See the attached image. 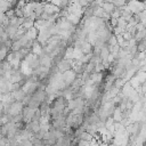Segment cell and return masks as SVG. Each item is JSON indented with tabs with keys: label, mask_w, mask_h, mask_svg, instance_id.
Segmentation results:
<instances>
[{
	"label": "cell",
	"mask_w": 146,
	"mask_h": 146,
	"mask_svg": "<svg viewBox=\"0 0 146 146\" xmlns=\"http://www.w3.org/2000/svg\"><path fill=\"white\" fill-rule=\"evenodd\" d=\"M23 108H24V106H23V104H22L21 102H14V103L10 104V106H9L8 116H9V117H13V116H15V115L21 114L22 111H23Z\"/></svg>",
	"instance_id": "cell-1"
},
{
	"label": "cell",
	"mask_w": 146,
	"mask_h": 146,
	"mask_svg": "<svg viewBox=\"0 0 146 146\" xmlns=\"http://www.w3.org/2000/svg\"><path fill=\"white\" fill-rule=\"evenodd\" d=\"M25 130L29 131L31 135H34L39 130H40V125H39V122H35V121H31L29 123L25 124Z\"/></svg>",
	"instance_id": "cell-2"
},
{
	"label": "cell",
	"mask_w": 146,
	"mask_h": 146,
	"mask_svg": "<svg viewBox=\"0 0 146 146\" xmlns=\"http://www.w3.org/2000/svg\"><path fill=\"white\" fill-rule=\"evenodd\" d=\"M108 56H110V49H108L107 43H105L104 47L99 50V58H100L102 62H106L107 58H108Z\"/></svg>",
	"instance_id": "cell-3"
},
{
	"label": "cell",
	"mask_w": 146,
	"mask_h": 146,
	"mask_svg": "<svg viewBox=\"0 0 146 146\" xmlns=\"http://www.w3.org/2000/svg\"><path fill=\"white\" fill-rule=\"evenodd\" d=\"M10 94H11V97H13V99L15 102H21V103H22V100L24 99V97L26 95L22 89L17 90V91H14V92H10Z\"/></svg>",
	"instance_id": "cell-4"
},
{
	"label": "cell",
	"mask_w": 146,
	"mask_h": 146,
	"mask_svg": "<svg viewBox=\"0 0 146 146\" xmlns=\"http://www.w3.org/2000/svg\"><path fill=\"white\" fill-rule=\"evenodd\" d=\"M100 8L106 13V14H111L113 10H114V6H113V3L111 2V1H103V3H102V6H100Z\"/></svg>",
	"instance_id": "cell-5"
},
{
	"label": "cell",
	"mask_w": 146,
	"mask_h": 146,
	"mask_svg": "<svg viewBox=\"0 0 146 146\" xmlns=\"http://www.w3.org/2000/svg\"><path fill=\"white\" fill-rule=\"evenodd\" d=\"M112 119H113V121H114L115 123L122 121L123 116H122V112H121V110H120L119 107H115V110H114V112H113V114H112Z\"/></svg>",
	"instance_id": "cell-6"
},
{
	"label": "cell",
	"mask_w": 146,
	"mask_h": 146,
	"mask_svg": "<svg viewBox=\"0 0 146 146\" xmlns=\"http://www.w3.org/2000/svg\"><path fill=\"white\" fill-rule=\"evenodd\" d=\"M136 49H137V54H143V52H145V49H146L145 39L141 40V41H138V42H137V44H136Z\"/></svg>",
	"instance_id": "cell-7"
},
{
	"label": "cell",
	"mask_w": 146,
	"mask_h": 146,
	"mask_svg": "<svg viewBox=\"0 0 146 146\" xmlns=\"http://www.w3.org/2000/svg\"><path fill=\"white\" fill-rule=\"evenodd\" d=\"M79 139L80 140H83V141H87V143H91L92 141V136L90 135V133H88L87 131H83L80 136H79Z\"/></svg>",
	"instance_id": "cell-8"
},
{
	"label": "cell",
	"mask_w": 146,
	"mask_h": 146,
	"mask_svg": "<svg viewBox=\"0 0 146 146\" xmlns=\"http://www.w3.org/2000/svg\"><path fill=\"white\" fill-rule=\"evenodd\" d=\"M30 141L32 143V146H44L42 139H36V138H34L33 136L30 138Z\"/></svg>",
	"instance_id": "cell-9"
},
{
	"label": "cell",
	"mask_w": 146,
	"mask_h": 146,
	"mask_svg": "<svg viewBox=\"0 0 146 146\" xmlns=\"http://www.w3.org/2000/svg\"><path fill=\"white\" fill-rule=\"evenodd\" d=\"M41 117H42V116H41V113H40V111L36 108V110H35V112H34V114H33V116H32V120H31V121L39 122Z\"/></svg>",
	"instance_id": "cell-10"
},
{
	"label": "cell",
	"mask_w": 146,
	"mask_h": 146,
	"mask_svg": "<svg viewBox=\"0 0 146 146\" xmlns=\"http://www.w3.org/2000/svg\"><path fill=\"white\" fill-rule=\"evenodd\" d=\"M17 146H32V143L30 141V139H26V140H18Z\"/></svg>",
	"instance_id": "cell-11"
},
{
	"label": "cell",
	"mask_w": 146,
	"mask_h": 146,
	"mask_svg": "<svg viewBox=\"0 0 146 146\" xmlns=\"http://www.w3.org/2000/svg\"><path fill=\"white\" fill-rule=\"evenodd\" d=\"M122 38H123L124 41H129L130 39H132V35H131L129 32H123V33H122Z\"/></svg>",
	"instance_id": "cell-12"
},
{
	"label": "cell",
	"mask_w": 146,
	"mask_h": 146,
	"mask_svg": "<svg viewBox=\"0 0 146 146\" xmlns=\"http://www.w3.org/2000/svg\"><path fill=\"white\" fill-rule=\"evenodd\" d=\"M76 146H90V143H87V141H83V140H80L79 139Z\"/></svg>",
	"instance_id": "cell-13"
}]
</instances>
